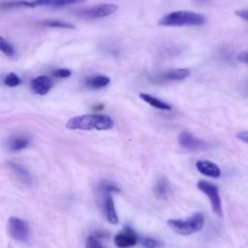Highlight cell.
Wrapping results in <instances>:
<instances>
[{"instance_id":"cell-1","label":"cell","mask_w":248,"mask_h":248,"mask_svg":"<svg viewBox=\"0 0 248 248\" xmlns=\"http://www.w3.org/2000/svg\"><path fill=\"white\" fill-rule=\"evenodd\" d=\"M113 120L105 114H80L70 118L66 127L71 130H109L113 127Z\"/></svg>"},{"instance_id":"cell-2","label":"cell","mask_w":248,"mask_h":248,"mask_svg":"<svg viewBox=\"0 0 248 248\" xmlns=\"http://www.w3.org/2000/svg\"><path fill=\"white\" fill-rule=\"evenodd\" d=\"M205 22L202 15L192 11H174L165 15L159 20L161 26H199Z\"/></svg>"},{"instance_id":"cell-3","label":"cell","mask_w":248,"mask_h":248,"mask_svg":"<svg viewBox=\"0 0 248 248\" xmlns=\"http://www.w3.org/2000/svg\"><path fill=\"white\" fill-rule=\"evenodd\" d=\"M204 216L201 212L194 213L187 219H170L168 220L169 228L175 233L189 235L202 229Z\"/></svg>"},{"instance_id":"cell-4","label":"cell","mask_w":248,"mask_h":248,"mask_svg":"<svg viewBox=\"0 0 248 248\" xmlns=\"http://www.w3.org/2000/svg\"><path fill=\"white\" fill-rule=\"evenodd\" d=\"M197 187L208 198L213 212L219 217H222L223 215L222 202H221L218 187L206 180H200L197 183Z\"/></svg>"},{"instance_id":"cell-5","label":"cell","mask_w":248,"mask_h":248,"mask_svg":"<svg viewBox=\"0 0 248 248\" xmlns=\"http://www.w3.org/2000/svg\"><path fill=\"white\" fill-rule=\"evenodd\" d=\"M8 232L15 240L20 242H27L29 240L30 230L28 223L18 217H10L8 221Z\"/></svg>"},{"instance_id":"cell-6","label":"cell","mask_w":248,"mask_h":248,"mask_svg":"<svg viewBox=\"0 0 248 248\" xmlns=\"http://www.w3.org/2000/svg\"><path fill=\"white\" fill-rule=\"evenodd\" d=\"M117 5L113 3H103L79 12V16L88 19L101 18L114 14L117 11Z\"/></svg>"},{"instance_id":"cell-7","label":"cell","mask_w":248,"mask_h":248,"mask_svg":"<svg viewBox=\"0 0 248 248\" xmlns=\"http://www.w3.org/2000/svg\"><path fill=\"white\" fill-rule=\"evenodd\" d=\"M179 145L187 150H202L208 147V143L204 140L196 138L190 132L184 131L178 137Z\"/></svg>"},{"instance_id":"cell-8","label":"cell","mask_w":248,"mask_h":248,"mask_svg":"<svg viewBox=\"0 0 248 248\" xmlns=\"http://www.w3.org/2000/svg\"><path fill=\"white\" fill-rule=\"evenodd\" d=\"M103 191L105 193V195L103 196V209H104V213L106 215L107 220L110 223V224H117L118 223V216L115 210V206H114V202H113V199L110 195L111 192L107 191L103 188Z\"/></svg>"},{"instance_id":"cell-9","label":"cell","mask_w":248,"mask_h":248,"mask_svg":"<svg viewBox=\"0 0 248 248\" xmlns=\"http://www.w3.org/2000/svg\"><path fill=\"white\" fill-rule=\"evenodd\" d=\"M137 242L138 236L136 232L129 228L125 229L123 232H120L114 236V244L120 248L134 246L137 244Z\"/></svg>"},{"instance_id":"cell-10","label":"cell","mask_w":248,"mask_h":248,"mask_svg":"<svg viewBox=\"0 0 248 248\" xmlns=\"http://www.w3.org/2000/svg\"><path fill=\"white\" fill-rule=\"evenodd\" d=\"M52 87V80L47 76H39L31 80V89L37 95H46Z\"/></svg>"},{"instance_id":"cell-11","label":"cell","mask_w":248,"mask_h":248,"mask_svg":"<svg viewBox=\"0 0 248 248\" xmlns=\"http://www.w3.org/2000/svg\"><path fill=\"white\" fill-rule=\"evenodd\" d=\"M196 168L197 170L203 175L212 177V178H218L221 175V170L219 167L209 161V160H199L196 162Z\"/></svg>"},{"instance_id":"cell-12","label":"cell","mask_w":248,"mask_h":248,"mask_svg":"<svg viewBox=\"0 0 248 248\" xmlns=\"http://www.w3.org/2000/svg\"><path fill=\"white\" fill-rule=\"evenodd\" d=\"M86 0H33L31 1L32 7H61V6H67L72 4H78L83 3Z\"/></svg>"},{"instance_id":"cell-13","label":"cell","mask_w":248,"mask_h":248,"mask_svg":"<svg viewBox=\"0 0 248 248\" xmlns=\"http://www.w3.org/2000/svg\"><path fill=\"white\" fill-rule=\"evenodd\" d=\"M8 167L9 169L15 172L24 183L26 184H32V177L29 171L20 164L16 163V162H8Z\"/></svg>"},{"instance_id":"cell-14","label":"cell","mask_w":248,"mask_h":248,"mask_svg":"<svg viewBox=\"0 0 248 248\" xmlns=\"http://www.w3.org/2000/svg\"><path fill=\"white\" fill-rule=\"evenodd\" d=\"M140 97L142 99V101H144L145 103H147L148 105H150L151 107H153L155 108L162 109V110H170L171 109L170 105H169L168 103L160 100L159 98L151 96L147 93H140Z\"/></svg>"},{"instance_id":"cell-15","label":"cell","mask_w":248,"mask_h":248,"mask_svg":"<svg viewBox=\"0 0 248 248\" xmlns=\"http://www.w3.org/2000/svg\"><path fill=\"white\" fill-rule=\"evenodd\" d=\"M110 82V78L105 75H96L93 77H89L86 79V86L92 89H100L107 85H108Z\"/></svg>"},{"instance_id":"cell-16","label":"cell","mask_w":248,"mask_h":248,"mask_svg":"<svg viewBox=\"0 0 248 248\" xmlns=\"http://www.w3.org/2000/svg\"><path fill=\"white\" fill-rule=\"evenodd\" d=\"M190 75V70L186 68L173 69L163 74L162 78L167 80H182Z\"/></svg>"},{"instance_id":"cell-17","label":"cell","mask_w":248,"mask_h":248,"mask_svg":"<svg viewBox=\"0 0 248 248\" xmlns=\"http://www.w3.org/2000/svg\"><path fill=\"white\" fill-rule=\"evenodd\" d=\"M29 144V139L25 136H14L9 139L8 146L12 151H20Z\"/></svg>"},{"instance_id":"cell-18","label":"cell","mask_w":248,"mask_h":248,"mask_svg":"<svg viewBox=\"0 0 248 248\" xmlns=\"http://www.w3.org/2000/svg\"><path fill=\"white\" fill-rule=\"evenodd\" d=\"M168 190H169V184L166 178L162 177L160 178L154 187V192L155 195L159 198V199H165L168 195Z\"/></svg>"},{"instance_id":"cell-19","label":"cell","mask_w":248,"mask_h":248,"mask_svg":"<svg viewBox=\"0 0 248 248\" xmlns=\"http://www.w3.org/2000/svg\"><path fill=\"white\" fill-rule=\"evenodd\" d=\"M41 25L47 26V27H52V28H65V29H73L75 26L72 23L61 21L58 19H46L43 20L40 22Z\"/></svg>"},{"instance_id":"cell-20","label":"cell","mask_w":248,"mask_h":248,"mask_svg":"<svg viewBox=\"0 0 248 248\" xmlns=\"http://www.w3.org/2000/svg\"><path fill=\"white\" fill-rule=\"evenodd\" d=\"M0 49L1 51L7 55V56H14L15 53H16V49H15V46L9 43L8 41H6L3 37L0 38Z\"/></svg>"},{"instance_id":"cell-21","label":"cell","mask_w":248,"mask_h":248,"mask_svg":"<svg viewBox=\"0 0 248 248\" xmlns=\"http://www.w3.org/2000/svg\"><path fill=\"white\" fill-rule=\"evenodd\" d=\"M3 82L5 85H7L9 87H15V86L18 85L21 82V80L17 75H16L15 73H10L4 78Z\"/></svg>"},{"instance_id":"cell-22","label":"cell","mask_w":248,"mask_h":248,"mask_svg":"<svg viewBox=\"0 0 248 248\" xmlns=\"http://www.w3.org/2000/svg\"><path fill=\"white\" fill-rule=\"evenodd\" d=\"M140 242L142 246L147 247V248H153V247L161 246V243L159 242V240L151 238V237H141L140 239Z\"/></svg>"},{"instance_id":"cell-23","label":"cell","mask_w":248,"mask_h":248,"mask_svg":"<svg viewBox=\"0 0 248 248\" xmlns=\"http://www.w3.org/2000/svg\"><path fill=\"white\" fill-rule=\"evenodd\" d=\"M52 75L56 78H68L72 75V72L69 69L66 68H61V69H56Z\"/></svg>"},{"instance_id":"cell-24","label":"cell","mask_w":248,"mask_h":248,"mask_svg":"<svg viewBox=\"0 0 248 248\" xmlns=\"http://www.w3.org/2000/svg\"><path fill=\"white\" fill-rule=\"evenodd\" d=\"M102 246L103 244L94 235H90L86 240V247L94 248V247H102Z\"/></svg>"},{"instance_id":"cell-25","label":"cell","mask_w":248,"mask_h":248,"mask_svg":"<svg viewBox=\"0 0 248 248\" xmlns=\"http://www.w3.org/2000/svg\"><path fill=\"white\" fill-rule=\"evenodd\" d=\"M237 59L240 62H243L245 64H248V51H241L237 55Z\"/></svg>"},{"instance_id":"cell-26","label":"cell","mask_w":248,"mask_h":248,"mask_svg":"<svg viewBox=\"0 0 248 248\" xmlns=\"http://www.w3.org/2000/svg\"><path fill=\"white\" fill-rule=\"evenodd\" d=\"M236 138L238 140H240L241 141H244V142L248 143V132H244V131L239 132V133L236 134Z\"/></svg>"},{"instance_id":"cell-27","label":"cell","mask_w":248,"mask_h":248,"mask_svg":"<svg viewBox=\"0 0 248 248\" xmlns=\"http://www.w3.org/2000/svg\"><path fill=\"white\" fill-rule=\"evenodd\" d=\"M235 15L239 17H241L242 19H245L248 21V10H238L235 11Z\"/></svg>"},{"instance_id":"cell-28","label":"cell","mask_w":248,"mask_h":248,"mask_svg":"<svg viewBox=\"0 0 248 248\" xmlns=\"http://www.w3.org/2000/svg\"><path fill=\"white\" fill-rule=\"evenodd\" d=\"M196 2H204L205 0H195Z\"/></svg>"}]
</instances>
